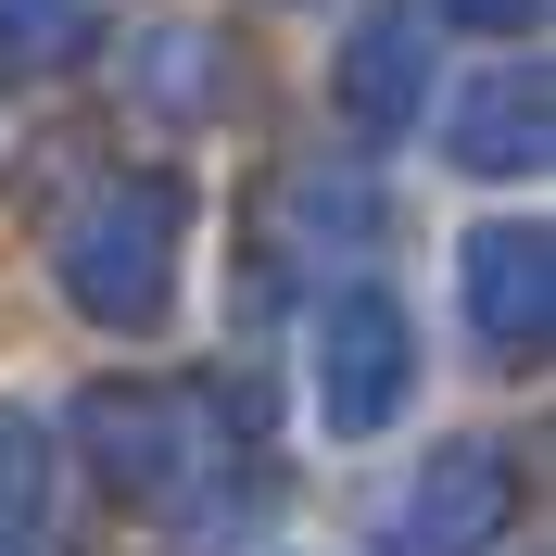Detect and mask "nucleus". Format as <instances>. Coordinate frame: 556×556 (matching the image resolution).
<instances>
[{"label": "nucleus", "instance_id": "nucleus-3", "mask_svg": "<svg viewBox=\"0 0 556 556\" xmlns=\"http://www.w3.org/2000/svg\"><path fill=\"white\" fill-rule=\"evenodd\" d=\"M417 102H430V13L392 0V13H367L342 38V114L354 127H405Z\"/></svg>", "mask_w": 556, "mask_h": 556}, {"label": "nucleus", "instance_id": "nucleus-6", "mask_svg": "<svg viewBox=\"0 0 556 556\" xmlns=\"http://www.w3.org/2000/svg\"><path fill=\"white\" fill-rule=\"evenodd\" d=\"M127 89L152 114H215L228 102V51L203 26H152V38H127Z\"/></svg>", "mask_w": 556, "mask_h": 556}, {"label": "nucleus", "instance_id": "nucleus-8", "mask_svg": "<svg viewBox=\"0 0 556 556\" xmlns=\"http://www.w3.org/2000/svg\"><path fill=\"white\" fill-rule=\"evenodd\" d=\"M443 13H455V26H493V38H519L531 13H544V0H443Z\"/></svg>", "mask_w": 556, "mask_h": 556}, {"label": "nucleus", "instance_id": "nucleus-4", "mask_svg": "<svg viewBox=\"0 0 556 556\" xmlns=\"http://www.w3.org/2000/svg\"><path fill=\"white\" fill-rule=\"evenodd\" d=\"M316 380H329V417H380L392 380H405V316L380 291H342L329 329H316Z\"/></svg>", "mask_w": 556, "mask_h": 556}, {"label": "nucleus", "instance_id": "nucleus-7", "mask_svg": "<svg viewBox=\"0 0 556 556\" xmlns=\"http://www.w3.org/2000/svg\"><path fill=\"white\" fill-rule=\"evenodd\" d=\"M89 51V0H0V76H51Z\"/></svg>", "mask_w": 556, "mask_h": 556}, {"label": "nucleus", "instance_id": "nucleus-5", "mask_svg": "<svg viewBox=\"0 0 556 556\" xmlns=\"http://www.w3.org/2000/svg\"><path fill=\"white\" fill-rule=\"evenodd\" d=\"M468 304L493 342H544V228H481L468 241Z\"/></svg>", "mask_w": 556, "mask_h": 556}, {"label": "nucleus", "instance_id": "nucleus-2", "mask_svg": "<svg viewBox=\"0 0 556 556\" xmlns=\"http://www.w3.org/2000/svg\"><path fill=\"white\" fill-rule=\"evenodd\" d=\"M443 152L455 165H481V177H506V165H544V64H481L468 89H455V114H443Z\"/></svg>", "mask_w": 556, "mask_h": 556}, {"label": "nucleus", "instance_id": "nucleus-1", "mask_svg": "<svg viewBox=\"0 0 556 556\" xmlns=\"http://www.w3.org/2000/svg\"><path fill=\"white\" fill-rule=\"evenodd\" d=\"M165 253H177V177H114L102 203L64 228V291L114 329L165 304Z\"/></svg>", "mask_w": 556, "mask_h": 556}]
</instances>
